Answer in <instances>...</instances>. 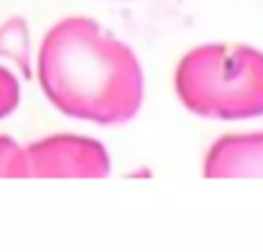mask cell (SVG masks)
<instances>
[{
	"label": "cell",
	"instance_id": "cell-3",
	"mask_svg": "<svg viewBox=\"0 0 263 252\" xmlns=\"http://www.w3.org/2000/svg\"><path fill=\"white\" fill-rule=\"evenodd\" d=\"M28 171L40 178H104L111 171L109 151L83 134H49L26 146Z\"/></svg>",
	"mask_w": 263,
	"mask_h": 252
},
{
	"label": "cell",
	"instance_id": "cell-1",
	"mask_svg": "<svg viewBox=\"0 0 263 252\" xmlns=\"http://www.w3.org/2000/svg\"><path fill=\"white\" fill-rule=\"evenodd\" d=\"M37 81L46 100L77 120L116 128L143 104L136 53L88 16L60 19L37 51Z\"/></svg>",
	"mask_w": 263,
	"mask_h": 252
},
{
	"label": "cell",
	"instance_id": "cell-2",
	"mask_svg": "<svg viewBox=\"0 0 263 252\" xmlns=\"http://www.w3.org/2000/svg\"><path fill=\"white\" fill-rule=\"evenodd\" d=\"M178 100L201 118L263 116V51L247 44H203L187 51L173 77Z\"/></svg>",
	"mask_w": 263,
	"mask_h": 252
},
{
	"label": "cell",
	"instance_id": "cell-6",
	"mask_svg": "<svg viewBox=\"0 0 263 252\" xmlns=\"http://www.w3.org/2000/svg\"><path fill=\"white\" fill-rule=\"evenodd\" d=\"M26 176H30L26 146L7 134H0V178H26Z\"/></svg>",
	"mask_w": 263,
	"mask_h": 252
},
{
	"label": "cell",
	"instance_id": "cell-4",
	"mask_svg": "<svg viewBox=\"0 0 263 252\" xmlns=\"http://www.w3.org/2000/svg\"><path fill=\"white\" fill-rule=\"evenodd\" d=\"M205 178H263V132L227 134L203 157Z\"/></svg>",
	"mask_w": 263,
	"mask_h": 252
},
{
	"label": "cell",
	"instance_id": "cell-7",
	"mask_svg": "<svg viewBox=\"0 0 263 252\" xmlns=\"http://www.w3.org/2000/svg\"><path fill=\"white\" fill-rule=\"evenodd\" d=\"M18 102H21V86H18L16 74L0 65V118L14 114Z\"/></svg>",
	"mask_w": 263,
	"mask_h": 252
},
{
	"label": "cell",
	"instance_id": "cell-5",
	"mask_svg": "<svg viewBox=\"0 0 263 252\" xmlns=\"http://www.w3.org/2000/svg\"><path fill=\"white\" fill-rule=\"evenodd\" d=\"M0 58H9L26 74H30V37L21 19L0 26Z\"/></svg>",
	"mask_w": 263,
	"mask_h": 252
}]
</instances>
